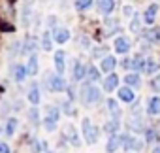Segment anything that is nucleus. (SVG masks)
I'll return each instance as SVG.
<instances>
[{"instance_id":"nucleus-1","label":"nucleus","mask_w":160,"mask_h":153,"mask_svg":"<svg viewBox=\"0 0 160 153\" xmlns=\"http://www.w3.org/2000/svg\"><path fill=\"white\" fill-rule=\"evenodd\" d=\"M81 100H83V104H87V106L96 104L98 100H102V93H100V89H98L96 85L85 83V85L81 87Z\"/></svg>"},{"instance_id":"nucleus-2","label":"nucleus","mask_w":160,"mask_h":153,"mask_svg":"<svg viewBox=\"0 0 160 153\" xmlns=\"http://www.w3.org/2000/svg\"><path fill=\"white\" fill-rule=\"evenodd\" d=\"M83 136H85V142L87 144H94L98 140V129L91 123L89 117L83 119Z\"/></svg>"},{"instance_id":"nucleus-3","label":"nucleus","mask_w":160,"mask_h":153,"mask_svg":"<svg viewBox=\"0 0 160 153\" xmlns=\"http://www.w3.org/2000/svg\"><path fill=\"white\" fill-rule=\"evenodd\" d=\"M47 83H49V91H53V93H62V91L68 89L64 78H62V74H57V76L53 74V76H49Z\"/></svg>"},{"instance_id":"nucleus-4","label":"nucleus","mask_w":160,"mask_h":153,"mask_svg":"<svg viewBox=\"0 0 160 153\" xmlns=\"http://www.w3.org/2000/svg\"><path fill=\"white\" fill-rule=\"evenodd\" d=\"M12 76H13V80L17 82V83H23L25 80H27V76H30V72H28V68L25 66V64H15V66H12Z\"/></svg>"},{"instance_id":"nucleus-5","label":"nucleus","mask_w":160,"mask_h":153,"mask_svg":"<svg viewBox=\"0 0 160 153\" xmlns=\"http://www.w3.org/2000/svg\"><path fill=\"white\" fill-rule=\"evenodd\" d=\"M51 34H53V40H55L57 44H66V42L70 40V30L64 29V27H55V29L51 30Z\"/></svg>"},{"instance_id":"nucleus-6","label":"nucleus","mask_w":160,"mask_h":153,"mask_svg":"<svg viewBox=\"0 0 160 153\" xmlns=\"http://www.w3.org/2000/svg\"><path fill=\"white\" fill-rule=\"evenodd\" d=\"M38 49V40L34 36H28L23 44H21V55H34V51Z\"/></svg>"},{"instance_id":"nucleus-7","label":"nucleus","mask_w":160,"mask_h":153,"mask_svg":"<svg viewBox=\"0 0 160 153\" xmlns=\"http://www.w3.org/2000/svg\"><path fill=\"white\" fill-rule=\"evenodd\" d=\"M115 66H117V59H115L113 55H106V57L102 59V62H100V70L106 72V74H111V72L115 70Z\"/></svg>"},{"instance_id":"nucleus-8","label":"nucleus","mask_w":160,"mask_h":153,"mask_svg":"<svg viewBox=\"0 0 160 153\" xmlns=\"http://www.w3.org/2000/svg\"><path fill=\"white\" fill-rule=\"evenodd\" d=\"M115 51H117L119 55H126V53L130 51V40H128L126 36H119V38L115 40Z\"/></svg>"},{"instance_id":"nucleus-9","label":"nucleus","mask_w":160,"mask_h":153,"mask_svg":"<svg viewBox=\"0 0 160 153\" xmlns=\"http://www.w3.org/2000/svg\"><path fill=\"white\" fill-rule=\"evenodd\" d=\"M96 8L102 15H109L113 10H115V0H98L96 2Z\"/></svg>"},{"instance_id":"nucleus-10","label":"nucleus","mask_w":160,"mask_h":153,"mask_svg":"<svg viewBox=\"0 0 160 153\" xmlns=\"http://www.w3.org/2000/svg\"><path fill=\"white\" fill-rule=\"evenodd\" d=\"M117 85H119V76L117 74H108V78L104 80V91H108V93H111V91H115L117 89Z\"/></svg>"},{"instance_id":"nucleus-11","label":"nucleus","mask_w":160,"mask_h":153,"mask_svg":"<svg viewBox=\"0 0 160 153\" xmlns=\"http://www.w3.org/2000/svg\"><path fill=\"white\" fill-rule=\"evenodd\" d=\"M121 145H122V136H119V134H113V136H109V140H108L106 151H108V153H115V151H117Z\"/></svg>"},{"instance_id":"nucleus-12","label":"nucleus","mask_w":160,"mask_h":153,"mask_svg":"<svg viewBox=\"0 0 160 153\" xmlns=\"http://www.w3.org/2000/svg\"><path fill=\"white\" fill-rule=\"evenodd\" d=\"M147 113H149L151 117L160 115V97H152V98H149V102H147Z\"/></svg>"},{"instance_id":"nucleus-13","label":"nucleus","mask_w":160,"mask_h":153,"mask_svg":"<svg viewBox=\"0 0 160 153\" xmlns=\"http://www.w3.org/2000/svg\"><path fill=\"white\" fill-rule=\"evenodd\" d=\"M72 76H73V80H75V82H81V80L85 78V76H87V66H85L83 62H79V61H75Z\"/></svg>"},{"instance_id":"nucleus-14","label":"nucleus","mask_w":160,"mask_h":153,"mask_svg":"<svg viewBox=\"0 0 160 153\" xmlns=\"http://www.w3.org/2000/svg\"><path fill=\"white\" fill-rule=\"evenodd\" d=\"M122 147L124 149H141L143 147V142L132 138V136H122Z\"/></svg>"},{"instance_id":"nucleus-15","label":"nucleus","mask_w":160,"mask_h":153,"mask_svg":"<svg viewBox=\"0 0 160 153\" xmlns=\"http://www.w3.org/2000/svg\"><path fill=\"white\" fill-rule=\"evenodd\" d=\"M64 59H66V53L60 49V51H55V68L58 74H64Z\"/></svg>"},{"instance_id":"nucleus-16","label":"nucleus","mask_w":160,"mask_h":153,"mask_svg":"<svg viewBox=\"0 0 160 153\" xmlns=\"http://www.w3.org/2000/svg\"><path fill=\"white\" fill-rule=\"evenodd\" d=\"M119 98L122 102H126V104H132L134 102V91H132V87H121L119 89Z\"/></svg>"},{"instance_id":"nucleus-17","label":"nucleus","mask_w":160,"mask_h":153,"mask_svg":"<svg viewBox=\"0 0 160 153\" xmlns=\"http://www.w3.org/2000/svg\"><path fill=\"white\" fill-rule=\"evenodd\" d=\"M64 136L72 142V145H75V147H79V144H81V142H79V138H77V132H75V129L72 127V125H68L66 129H64Z\"/></svg>"},{"instance_id":"nucleus-18","label":"nucleus","mask_w":160,"mask_h":153,"mask_svg":"<svg viewBox=\"0 0 160 153\" xmlns=\"http://www.w3.org/2000/svg\"><path fill=\"white\" fill-rule=\"evenodd\" d=\"M27 98H28V102L30 104H40V89H38V83H32V87L28 89V95H27Z\"/></svg>"},{"instance_id":"nucleus-19","label":"nucleus","mask_w":160,"mask_h":153,"mask_svg":"<svg viewBox=\"0 0 160 153\" xmlns=\"http://www.w3.org/2000/svg\"><path fill=\"white\" fill-rule=\"evenodd\" d=\"M156 12H158V4H151L147 10H145V23L147 25H152L154 23V17H156Z\"/></svg>"},{"instance_id":"nucleus-20","label":"nucleus","mask_w":160,"mask_h":153,"mask_svg":"<svg viewBox=\"0 0 160 153\" xmlns=\"http://www.w3.org/2000/svg\"><path fill=\"white\" fill-rule=\"evenodd\" d=\"M108 108H109V112H111L113 119H121L122 112H121V108H119V102H117L115 98H108Z\"/></svg>"},{"instance_id":"nucleus-21","label":"nucleus","mask_w":160,"mask_h":153,"mask_svg":"<svg viewBox=\"0 0 160 153\" xmlns=\"http://www.w3.org/2000/svg\"><path fill=\"white\" fill-rule=\"evenodd\" d=\"M119 129H121L119 119H111V121H108V123L104 125V130H106V134H109V136L117 134V130H119Z\"/></svg>"},{"instance_id":"nucleus-22","label":"nucleus","mask_w":160,"mask_h":153,"mask_svg":"<svg viewBox=\"0 0 160 153\" xmlns=\"http://www.w3.org/2000/svg\"><path fill=\"white\" fill-rule=\"evenodd\" d=\"M124 83H126L128 87H139V85H141V80H139L138 72H136V74H126V76H124Z\"/></svg>"},{"instance_id":"nucleus-23","label":"nucleus","mask_w":160,"mask_h":153,"mask_svg":"<svg viewBox=\"0 0 160 153\" xmlns=\"http://www.w3.org/2000/svg\"><path fill=\"white\" fill-rule=\"evenodd\" d=\"M53 47V34L51 32H43L42 34V49L43 51H51Z\"/></svg>"},{"instance_id":"nucleus-24","label":"nucleus","mask_w":160,"mask_h":153,"mask_svg":"<svg viewBox=\"0 0 160 153\" xmlns=\"http://www.w3.org/2000/svg\"><path fill=\"white\" fill-rule=\"evenodd\" d=\"M143 36H145V40L158 44V42H160V29H149V30H145Z\"/></svg>"},{"instance_id":"nucleus-25","label":"nucleus","mask_w":160,"mask_h":153,"mask_svg":"<svg viewBox=\"0 0 160 153\" xmlns=\"http://www.w3.org/2000/svg\"><path fill=\"white\" fill-rule=\"evenodd\" d=\"M27 68H28L30 76H36V74H38V57H36V55H30V57H28Z\"/></svg>"},{"instance_id":"nucleus-26","label":"nucleus","mask_w":160,"mask_h":153,"mask_svg":"<svg viewBox=\"0 0 160 153\" xmlns=\"http://www.w3.org/2000/svg\"><path fill=\"white\" fill-rule=\"evenodd\" d=\"M143 66H145V59H143L141 55H136V57L132 59V68H130V70H136V72L141 70V72H143Z\"/></svg>"},{"instance_id":"nucleus-27","label":"nucleus","mask_w":160,"mask_h":153,"mask_svg":"<svg viewBox=\"0 0 160 153\" xmlns=\"http://www.w3.org/2000/svg\"><path fill=\"white\" fill-rule=\"evenodd\" d=\"M47 144L43 142V140H32V153H43V151H47V147H45Z\"/></svg>"},{"instance_id":"nucleus-28","label":"nucleus","mask_w":160,"mask_h":153,"mask_svg":"<svg viewBox=\"0 0 160 153\" xmlns=\"http://www.w3.org/2000/svg\"><path fill=\"white\" fill-rule=\"evenodd\" d=\"M73 6H75L77 12H85V10H89L92 6V0H75Z\"/></svg>"},{"instance_id":"nucleus-29","label":"nucleus","mask_w":160,"mask_h":153,"mask_svg":"<svg viewBox=\"0 0 160 153\" xmlns=\"http://www.w3.org/2000/svg\"><path fill=\"white\" fill-rule=\"evenodd\" d=\"M87 78L91 82H98L100 80V70L96 66H87Z\"/></svg>"},{"instance_id":"nucleus-30","label":"nucleus","mask_w":160,"mask_h":153,"mask_svg":"<svg viewBox=\"0 0 160 153\" xmlns=\"http://www.w3.org/2000/svg\"><path fill=\"white\" fill-rule=\"evenodd\" d=\"M154 70H158V62H156V61H152V59H145L143 72H145V74H152Z\"/></svg>"},{"instance_id":"nucleus-31","label":"nucleus","mask_w":160,"mask_h":153,"mask_svg":"<svg viewBox=\"0 0 160 153\" xmlns=\"http://www.w3.org/2000/svg\"><path fill=\"white\" fill-rule=\"evenodd\" d=\"M45 112H47V117H51V119L58 121V117H60V110H58L57 106H47V108H45Z\"/></svg>"},{"instance_id":"nucleus-32","label":"nucleus","mask_w":160,"mask_h":153,"mask_svg":"<svg viewBox=\"0 0 160 153\" xmlns=\"http://www.w3.org/2000/svg\"><path fill=\"white\" fill-rule=\"evenodd\" d=\"M139 29H141V21H139V15L136 13L132 17V23H130V30L132 32H139Z\"/></svg>"},{"instance_id":"nucleus-33","label":"nucleus","mask_w":160,"mask_h":153,"mask_svg":"<svg viewBox=\"0 0 160 153\" xmlns=\"http://www.w3.org/2000/svg\"><path fill=\"white\" fill-rule=\"evenodd\" d=\"M15 127H17V119H10V121L6 123V134H8V136L15 134Z\"/></svg>"},{"instance_id":"nucleus-34","label":"nucleus","mask_w":160,"mask_h":153,"mask_svg":"<svg viewBox=\"0 0 160 153\" xmlns=\"http://www.w3.org/2000/svg\"><path fill=\"white\" fill-rule=\"evenodd\" d=\"M43 125H45V129H47L49 132H53V130L57 129V121L51 119V117H45V119H43Z\"/></svg>"},{"instance_id":"nucleus-35","label":"nucleus","mask_w":160,"mask_h":153,"mask_svg":"<svg viewBox=\"0 0 160 153\" xmlns=\"http://www.w3.org/2000/svg\"><path fill=\"white\" fill-rule=\"evenodd\" d=\"M151 89H152L154 93H160V74L154 76V78L151 80Z\"/></svg>"},{"instance_id":"nucleus-36","label":"nucleus","mask_w":160,"mask_h":153,"mask_svg":"<svg viewBox=\"0 0 160 153\" xmlns=\"http://www.w3.org/2000/svg\"><path fill=\"white\" fill-rule=\"evenodd\" d=\"M28 119H30L32 123H40V112H38L36 108H32V110L28 112Z\"/></svg>"},{"instance_id":"nucleus-37","label":"nucleus","mask_w":160,"mask_h":153,"mask_svg":"<svg viewBox=\"0 0 160 153\" xmlns=\"http://www.w3.org/2000/svg\"><path fill=\"white\" fill-rule=\"evenodd\" d=\"M47 25H49L51 29H55V27H57V17H55V15H49V17H47Z\"/></svg>"},{"instance_id":"nucleus-38","label":"nucleus","mask_w":160,"mask_h":153,"mask_svg":"<svg viewBox=\"0 0 160 153\" xmlns=\"http://www.w3.org/2000/svg\"><path fill=\"white\" fill-rule=\"evenodd\" d=\"M64 112H66V113H68V115H70V113H72V115H73V113H75V110H73V106H72V104H70V102H66V104H64Z\"/></svg>"},{"instance_id":"nucleus-39","label":"nucleus","mask_w":160,"mask_h":153,"mask_svg":"<svg viewBox=\"0 0 160 153\" xmlns=\"http://www.w3.org/2000/svg\"><path fill=\"white\" fill-rule=\"evenodd\" d=\"M0 153H12L10 145H8V144H4V142H0Z\"/></svg>"},{"instance_id":"nucleus-40","label":"nucleus","mask_w":160,"mask_h":153,"mask_svg":"<svg viewBox=\"0 0 160 153\" xmlns=\"http://www.w3.org/2000/svg\"><path fill=\"white\" fill-rule=\"evenodd\" d=\"M106 51H108L106 47H100V49H96V51H94V57H102V55H104Z\"/></svg>"},{"instance_id":"nucleus-41","label":"nucleus","mask_w":160,"mask_h":153,"mask_svg":"<svg viewBox=\"0 0 160 153\" xmlns=\"http://www.w3.org/2000/svg\"><path fill=\"white\" fill-rule=\"evenodd\" d=\"M122 12H124V15H132V8H130V6H126Z\"/></svg>"},{"instance_id":"nucleus-42","label":"nucleus","mask_w":160,"mask_h":153,"mask_svg":"<svg viewBox=\"0 0 160 153\" xmlns=\"http://www.w3.org/2000/svg\"><path fill=\"white\" fill-rule=\"evenodd\" d=\"M152 153H160V145H156V147L152 149Z\"/></svg>"},{"instance_id":"nucleus-43","label":"nucleus","mask_w":160,"mask_h":153,"mask_svg":"<svg viewBox=\"0 0 160 153\" xmlns=\"http://www.w3.org/2000/svg\"><path fill=\"white\" fill-rule=\"evenodd\" d=\"M0 130H2V129H0Z\"/></svg>"},{"instance_id":"nucleus-44","label":"nucleus","mask_w":160,"mask_h":153,"mask_svg":"<svg viewBox=\"0 0 160 153\" xmlns=\"http://www.w3.org/2000/svg\"><path fill=\"white\" fill-rule=\"evenodd\" d=\"M49 153H51V151H49Z\"/></svg>"}]
</instances>
